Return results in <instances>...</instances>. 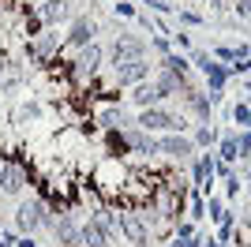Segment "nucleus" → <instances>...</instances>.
Returning a JSON list of instances; mask_svg holds the SVG:
<instances>
[{
  "label": "nucleus",
  "mask_w": 251,
  "mask_h": 247,
  "mask_svg": "<svg viewBox=\"0 0 251 247\" xmlns=\"http://www.w3.org/2000/svg\"><path fill=\"white\" fill-rule=\"evenodd\" d=\"M135 124L143 127V131L150 135H184L188 131V116L184 113H173V109H161V105H154V109H139Z\"/></svg>",
  "instance_id": "f257e3e1"
},
{
  "label": "nucleus",
  "mask_w": 251,
  "mask_h": 247,
  "mask_svg": "<svg viewBox=\"0 0 251 247\" xmlns=\"http://www.w3.org/2000/svg\"><path fill=\"white\" fill-rule=\"evenodd\" d=\"M72 72H75V82H79V90H83L86 82L94 79V75H101V64H105V49L98 45V41H90V45H83V49L75 52L72 60Z\"/></svg>",
  "instance_id": "f03ea898"
},
{
  "label": "nucleus",
  "mask_w": 251,
  "mask_h": 247,
  "mask_svg": "<svg viewBox=\"0 0 251 247\" xmlns=\"http://www.w3.org/2000/svg\"><path fill=\"white\" fill-rule=\"evenodd\" d=\"M98 26H101V23L94 19V4H90V11H83V15H75V19L68 23V34H64V56H68L72 49L79 52L83 45H90L94 34H98Z\"/></svg>",
  "instance_id": "7ed1b4c3"
},
{
  "label": "nucleus",
  "mask_w": 251,
  "mask_h": 247,
  "mask_svg": "<svg viewBox=\"0 0 251 247\" xmlns=\"http://www.w3.org/2000/svg\"><path fill=\"white\" fill-rule=\"evenodd\" d=\"M150 41L135 38V34H116L113 49H109V64H127V60H147Z\"/></svg>",
  "instance_id": "20e7f679"
},
{
  "label": "nucleus",
  "mask_w": 251,
  "mask_h": 247,
  "mask_svg": "<svg viewBox=\"0 0 251 247\" xmlns=\"http://www.w3.org/2000/svg\"><path fill=\"white\" fill-rule=\"evenodd\" d=\"M34 15L42 19L45 30H56V26L75 19V4L72 0H42V4H34Z\"/></svg>",
  "instance_id": "39448f33"
},
{
  "label": "nucleus",
  "mask_w": 251,
  "mask_h": 247,
  "mask_svg": "<svg viewBox=\"0 0 251 247\" xmlns=\"http://www.w3.org/2000/svg\"><path fill=\"white\" fill-rule=\"evenodd\" d=\"M116 210H120V236L135 247H150V232H147L143 214H139L135 206H116Z\"/></svg>",
  "instance_id": "423d86ee"
},
{
  "label": "nucleus",
  "mask_w": 251,
  "mask_h": 247,
  "mask_svg": "<svg viewBox=\"0 0 251 247\" xmlns=\"http://www.w3.org/2000/svg\"><path fill=\"white\" fill-rule=\"evenodd\" d=\"M30 184V161L19 157V161H4V173H0V195H23V187Z\"/></svg>",
  "instance_id": "0eeeda50"
},
{
  "label": "nucleus",
  "mask_w": 251,
  "mask_h": 247,
  "mask_svg": "<svg viewBox=\"0 0 251 247\" xmlns=\"http://www.w3.org/2000/svg\"><path fill=\"white\" fill-rule=\"evenodd\" d=\"M109 72H113V86H116V90H131L135 82H147V75H150V64H147V60L109 64Z\"/></svg>",
  "instance_id": "6e6552de"
},
{
  "label": "nucleus",
  "mask_w": 251,
  "mask_h": 247,
  "mask_svg": "<svg viewBox=\"0 0 251 247\" xmlns=\"http://www.w3.org/2000/svg\"><path fill=\"white\" fill-rule=\"evenodd\" d=\"M157 157H169V161H195V143L184 139V135H161L157 139Z\"/></svg>",
  "instance_id": "1a4fd4ad"
},
{
  "label": "nucleus",
  "mask_w": 251,
  "mask_h": 247,
  "mask_svg": "<svg viewBox=\"0 0 251 247\" xmlns=\"http://www.w3.org/2000/svg\"><path fill=\"white\" fill-rule=\"evenodd\" d=\"M124 143H127V154H139V157H157V139L150 131H143L139 124L124 127Z\"/></svg>",
  "instance_id": "9d476101"
},
{
  "label": "nucleus",
  "mask_w": 251,
  "mask_h": 247,
  "mask_svg": "<svg viewBox=\"0 0 251 247\" xmlns=\"http://www.w3.org/2000/svg\"><path fill=\"white\" fill-rule=\"evenodd\" d=\"M79 228H83V221H79L72 210H64V214L56 217L52 236H56V244H60V247H83V240H79Z\"/></svg>",
  "instance_id": "9b49d317"
},
{
  "label": "nucleus",
  "mask_w": 251,
  "mask_h": 247,
  "mask_svg": "<svg viewBox=\"0 0 251 247\" xmlns=\"http://www.w3.org/2000/svg\"><path fill=\"white\" fill-rule=\"evenodd\" d=\"M214 154H195V169H191V184L199 195H210L214 191Z\"/></svg>",
  "instance_id": "f8f14e48"
},
{
  "label": "nucleus",
  "mask_w": 251,
  "mask_h": 247,
  "mask_svg": "<svg viewBox=\"0 0 251 247\" xmlns=\"http://www.w3.org/2000/svg\"><path fill=\"white\" fill-rule=\"evenodd\" d=\"M94 120L101 124L105 131H124V127L135 124V116L127 113L124 105H105V109H98V113H94Z\"/></svg>",
  "instance_id": "ddd939ff"
},
{
  "label": "nucleus",
  "mask_w": 251,
  "mask_h": 247,
  "mask_svg": "<svg viewBox=\"0 0 251 247\" xmlns=\"http://www.w3.org/2000/svg\"><path fill=\"white\" fill-rule=\"evenodd\" d=\"M127 101L135 105V109H154V105H161L165 98H161V90H157L154 79H150V82H135L131 94H127Z\"/></svg>",
  "instance_id": "4468645a"
},
{
  "label": "nucleus",
  "mask_w": 251,
  "mask_h": 247,
  "mask_svg": "<svg viewBox=\"0 0 251 247\" xmlns=\"http://www.w3.org/2000/svg\"><path fill=\"white\" fill-rule=\"evenodd\" d=\"M79 240H83V247H109V244H113V236H109V232H105L98 221H83Z\"/></svg>",
  "instance_id": "2eb2a0df"
},
{
  "label": "nucleus",
  "mask_w": 251,
  "mask_h": 247,
  "mask_svg": "<svg viewBox=\"0 0 251 247\" xmlns=\"http://www.w3.org/2000/svg\"><path fill=\"white\" fill-rule=\"evenodd\" d=\"M157 68H165V72H173V75H188L191 72V60L188 56H184V52H165V56H161V64H157Z\"/></svg>",
  "instance_id": "dca6fc26"
},
{
  "label": "nucleus",
  "mask_w": 251,
  "mask_h": 247,
  "mask_svg": "<svg viewBox=\"0 0 251 247\" xmlns=\"http://www.w3.org/2000/svg\"><path fill=\"white\" fill-rule=\"evenodd\" d=\"M105 157H116V161H124V157H127L124 131H105Z\"/></svg>",
  "instance_id": "f3484780"
},
{
  "label": "nucleus",
  "mask_w": 251,
  "mask_h": 247,
  "mask_svg": "<svg viewBox=\"0 0 251 247\" xmlns=\"http://www.w3.org/2000/svg\"><path fill=\"white\" fill-rule=\"evenodd\" d=\"M218 161H225V165H236V161H240L236 135H221V139H218Z\"/></svg>",
  "instance_id": "a211bd4d"
},
{
  "label": "nucleus",
  "mask_w": 251,
  "mask_h": 247,
  "mask_svg": "<svg viewBox=\"0 0 251 247\" xmlns=\"http://www.w3.org/2000/svg\"><path fill=\"white\" fill-rule=\"evenodd\" d=\"M221 139V131L218 127H210V124H199V127H195V139H191V143H195V150H199V146H214Z\"/></svg>",
  "instance_id": "6ab92c4d"
},
{
  "label": "nucleus",
  "mask_w": 251,
  "mask_h": 247,
  "mask_svg": "<svg viewBox=\"0 0 251 247\" xmlns=\"http://www.w3.org/2000/svg\"><path fill=\"white\" fill-rule=\"evenodd\" d=\"M229 116H232L236 124H240L244 131H248V127H251V101H236V105L229 109Z\"/></svg>",
  "instance_id": "aec40b11"
},
{
  "label": "nucleus",
  "mask_w": 251,
  "mask_h": 247,
  "mask_svg": "<svg viewBox=\"0 0 251 247\" xmlns=\"http://www.w3.org/2000/svg\"><path fill=\"white\" fill-rule=\"evenodd\" d=\"M188 195H191V206H188V210H191V221H202V217H206V198H202L199 195V191H188Z\"/></svg>",
  "instance_id": "412c9836"
},
{
  "label": "nucleus",
  "mask_w": 251,
  "mask_h": 247,
  "mask_svg": "<svg viewBox=\"0 0 251 247\" xmlns=\"http://www.w3.org/2000/svg\"><path fill=\"white\" fill-rule=\"evenodd\" d=\"M236 150H240V161H248V157H251V127L236 135Z\"/></svg>",
  "instance_id": "4be33fe9"
},
{
  "label": "nucleus",
  "mask_w": 251,
  "mask_h": 247,
  "mask_svg": "<svg viewBox=\"0 0 251 247\" xmlns=\"http://www.w3.org/2000/svg\"><path fill=\"white\" fill-rule=\"evenodd\" d=\"M206 217H210V221H221V217H225V206H221V198H214V195L206 198Z\"/></svg>",
  "instance_id": "5701e85b"
},
{
  "label": "nucleus",
  "mask_w": 251,
  "mask_h": 247,
  "mask_svg": "<svg viewBox=\"0 0 251 247\" xmlns=\"http://www.w3.org/2000/svg\"><path fill=\"white\" fill-rule=\"evenodd\" d=\"M240 195V176L232 173V176H225V198H236Z\"/></svg>",
  "instance_id": "b1692460"
},
{
  "label": "nucleus",
  "mask_w": 251,
  "mask_h": 247,
  "mask_svg": "<svg viewBox=\"0 0 251 247\" xmlns=\"http://www.w3.org/2000/svg\"><path fill=\"white\" fill-rule=\"evenodd\" d=\"M232 11H236L244 23H251V0H232Z\"/></svg>",
  "instance_id": "393cba45"
},
{
  "label": "nucleus",
  "mask_w": 251,
  "mask_h": 247,
  "mask_svg": "<svg viewBox=\"0 0 251 247\" xmlns=\"http://www.w3.org/2000/svg\"><path fill=\"white\" fill-rule=\"evenodd\" d=\"M229 72H232V75H248V72H251V56H240V60H232V64H229Z\"/></svg>",
  "instance_id": "a878e982"
},
{
  "label": "nucleus",
  "mask_w": 251,
  "mask_h": 247,
  "mask_svg": "<svg viewBox=\"0 0 251 247\" xmlns=\"http://www.w3.org/2000/svg\"><path fill=\"white\" fill-rule=\"evenodd\" d=\"M180 23H188V26H202L206 19H202L199 11H188V8H184V11H180Z\"/></svg>",
  "instance_id": "bb28decb"
},
{
  "label": "nucleus",
  "mask_w": 251,
  "mask_h": 247,
  "mask_svg": "<svg viewBox=\"0 0 251 247\" xmlns=\"http://www.w3.org/2000/svg\"><path fill=\"white\" fill-rule=\"evenodd\" d=\"M154 49L165 56V52H173V38H165V34H154Z\"/></svg>",
  "instance_id": "cd10ccee"
},
{
  "label": "nucleus",
  "mask_w": 251,
  "mask_h": 247,
  "mask_svg": "<svg viewBox=\"0 0 251 247\" xmlns=\"http://www.w3.org/2000/svg\"><path fill=\"white\" fill-rule=\"evenodd\" d=\"M116 15H124V19H135L139 11H135V4H124V0H120V4H116Z\"/></svg>",
  "instance_id": "c85d7f7f"
},
{
  "label": "nucleus",
  "mask_w": 251,
  "mask_h": 247,
  "mask_svg": "<svg viewBox=\"0 0 251 247\" xmlns=\"http://www.w3.org/2000/svg\"><path fill=\"white\" fill-rule=\"evenodd\" d=\"M169 38H173V45H176V49H191V38H188L184 30H180V34H169Z\"/></svg>",
  "instance_id": "c756f323"
},
{
  "label": "nucleus",
  "mask_w": 251,
  "mask_h": 247,
  "mask_svg": "<svg viewBox=\"0 0 251 247\" xmlns=\"http://www.w3.org/2000/svg\"><path fill=\"white\" fill-rule=\"evenodd\" d=\"M15 247H38V244H34V236H15Z\"/></svg>",
  "instance_id": "7c9ffc66"
},
{
  "label": "nucleus",
  "mask_w": 251,
  "mask_h": 247,
  "mask_svg": "<svg viewBox=\"0 0 251 247\" xmlns=\"http://www.w3.org/2000/svg\"><path fill=\"white\" fill-rule=\"evenodd\" d=\"M210 8H214V11H229V8H232V0H214Z\"/></svg>",
  "instance_id": "2f4dec72"
},
{
  "label": "nucleus",
  "mask_w": 251,
  "mask_h": 247,
  "mask_svg": "<svg viewBox=\"0 0 251 247\" xmlns=\"http://www.w3.org/2000/svg\"><path fill=\"white\" fill-rule=\"evenodd\" d=\"M240 225H244V232H251V206H248V214H244V221H240Z\"/></svg>",
  "instance_id": "473e14b6"
},
{
  "label": "nucleus",
  "mask_w": 251,
  "mask_h": 247,
  "mask_svg": "<svg viewBox=\"0 0 251 247\" xmlns=\"http://www.w3.org/2000/svg\"><path fill=\"white\" fill-rule=\"evenodd\" d=\"M8 72V52H0V75Z\"/></svg>",
  "instance_id": "72a5a7b5"
},
{
  "label": "nucleus",
  "mask_w": 251,
  "mask_h": 247,
  "mask_svg": "<svg viewBox=\"0 0 251 247\" xmlns=\"http://www.w3.org/2000/svg\"><path fill=\"white\" fill-rule=\"evenodd\" d=\"M169 247H188V240H176V236H173V240H169Z\"/></svg>",
  "instance_id": "f704fd0d"
},
{
  "label": "nucleus",
  "mask_w": 251,
  "mask_h": 247,
  "mask_svg": "<svg viewBox=\"0 0 251 247\" xmlns=\"http://www.w3.org/2000/svg\"><path fill=\"white\" fill-rule=\"evenodd\" d=\"M202 247H225V244H218L214 236H206V244H202Z\"/></svg>",
  "instance_id": "c9c22d12"
},
{
  "label": "nucleus",
  "mask_w": 251,
  "mask_h": 247,
  "mask_svg": "<svg viewBox=\"0 0 251 247\" xmlns=\"http://www.w3.org/2000/svg\"><path fill=\"white\" fill-rule=\"evenodd\" d=\"M244 90H248V101H251V79H248V82H244Z\"/></svg>",
  "instance_id": "e433bc0d"
},
{
  "label": "nucleus",
  "mask_w": 251,
  "mask_h": 247,
  "mask_svg": "<svg viewBox=\"0 0 251 247\" xmlns=\"http://www.w3.org/2000/svg\"><path fill=\"white\" fill-rule=\"evenodd\" d=\"M0 173H4V157H0Z\"/></svg>",
  "instance_id": "4c0bfd02"
},
{
  "label": "nucleus",
  "mask_w": 251,
  "mask_h": 247,
  "mask_svg": "<svg viewBox=\"0 0 251 247\" xmlns=\"http://www.w3.org/2000/svg\"><path fill=\"white\" fill-rule=\"evenodd\" d=\"M26 4H42V0H26Z\"/></svg>",
  "instance_id": "58836bf2"
},
{
  "label": "nucleus",
  "mask_w": 251,
  "mask_h": 247,
  "mask_svg": "<svg viewBox=\"0 0 251 247\" xmlns=\"http://www.w3.org/2000/svg\"><path fill=\"white\" fill-rule=\"evenodd\" d=\"M0 247H15V244H0Z\"/></svg>",
  "instance_id": "ea45409f"
},
{
  "label": "nucleus",
  "mask_w": 251,
  "mask_h": 247,
  "mask_svg": "<svg viewBox=\"0 0 251 247\" xmlns=\"http://www.w3.org/2000/svg\"><path fill=\"white\" fill-rule=\"evenodd\" d=\"M248 184H251V176H248Z\"/></svg>",
  "instance_id": "a19ab883"
}]
</instances>
